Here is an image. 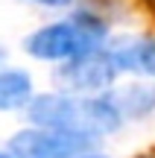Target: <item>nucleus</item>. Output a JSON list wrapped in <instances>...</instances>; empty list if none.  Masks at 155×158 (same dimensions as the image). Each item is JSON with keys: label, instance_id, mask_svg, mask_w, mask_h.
<instances>
[{"label": "nucleus", "instance_id": "f03ea898", "mask_svg": "<svg viewBox=\"0 0 155 158\" xmlns=\"http://www.w3.org/2000/svg\"><path fill=\"white\" fill-rule=\"evenodd\" d=\"M103 21H97L94 15H73L67 21L35 29L27 38V53L41 62H70L94 50H103Z\"/></svg>", "mask_w": 155, "mask_h": 158}, {"label": "nucleus", "instance_id": "423d86ee", "mask_svg": "<svg viewBox=\"0 0 155 158\" xmlns=\"http://www.w3.org/2000/svg\"><path fill=\"white\" fill-rule=\"evenodd\" d=\"M32 102V79L23 70H0V111H18Z\"/></svg>", "mask_w": 155, "mask_h": 158}, {"label": "nucleus", "instance_id": "f8f14e48", "mask_svg": "<svg viewBox=\"0 0 155 158\" xmlns=\"http://www.w3.org/2000/svg\"><path fill=\"white\" fill-rule=\"evenodd\" d=\"M0 158H15V155H12V152H9V155H3V152H0Z\"/></svg>", "mask_w": 155, "mask_h": 158}, {"label": "nucleus", "instance_id": "39448f33", "mask_svg": "<svg viewBox=\"0 0 155 158\" xmlns=\"http://www.w3.org/2000/svg\"><path fill=\"white\" fill-rule=\"evenodd\" d=\"M105 53L117 70L155 76V38L149 35H117Z\"/></svg>", "mask_w": 155, "mask_h": 158}, {"label": "nucleus", "instance_id": "20e7f679", "mask_svg": "<svg viewBox=\"0 0 155 158\" xmlns=\"http://www.w3.org/2000/svg\"><path fill=\"white\" fill-rule=\"evenodd\" d=\"M117 73V68L111 64L108 53L105 50H94L88 56L70 59V62H62L56 73V82L62 88L73 91V94H85V91H100L111 82V76Z\"/></svg>", "mask_w": 155, "mask_h": 158}, {"label": "nucleus", "instance_id": "f257e3e1", "mask_svg": "<svg viewBox=\"0 0 155 158\" xmlns=\"http://www.w3.org/2000/svg\"><path fill=\"white\" fill-rule=\"evenodd\" d=\"M32 123L59 126V129L76 132L85 138H100L105 132H114L120 126V111L105 97H82V94H44L32 97L27 106Z\"/></svg>", "mask_w": 155, "mask_h": 158}, {"label": "nucleus", "instance_id": "1a4fd4ad", "mask_svg": "<svg viewBox=\"0 0 155 158\" xmlns=\"http://www.w3.org/2000/svg\"><path fill=\"white\" fill-rule=\"evenodd\" d=\"M144 3H146V9H149V12H155V0H144Z\"/></svg>", "mask_w": 155, "mask_h": 158}, {"label": "nucleus", "instance_id": "0eeeda50", "mask_svg": "<svg viewBox=\"0 0 155 158\" xmlns=\"http://www.w3.org/2000/svg\"><path fill=\"white\" fill-rule=\"evenodd\" d=\"M108 100L114 102L120 117H141V114L155 108V91L144 88V85H129V88H120L114 94H108Z\"/></svg>", "mask_w": 155, "mask_h": 158}, {"label": "nucleus", "instance_id": "6e6552de", "mask_svg": "<svg viewBox=\"0 0 155 158\" xmlns=\"http://www.w3.org/2000/svg\"><path fill=\"white\" fill-rule=\"evenodd\" d=\"M35 3H41V6H50V9H62V6H70L73 0H35Z\"/></svg>", "mask_w": 155, "mask_h": 158}, {"label": "nucleus", "instance_id": "7ed1b4c3", "mask_svg": "<svg viewBox=\"0 0 155 158\" xmlns=\"http://www.w3.org/2000/svg\"><path fill=\"white\" fill-rule=\"evenodd\" d=\"M94 143V138L59 129V126H32L12 135L9 152L15 158H76Z\"/></svg>", "mask_w": 155, "mask_h": 158}, {"label": "nucleus", "instance_id": "9b49d317", "mask_svg": "<svg viewBox=\"0 0 155 158\" xmlns=\"http://www.w3.org/2000/svg\"><path fill=\"white\" fill-rule=\"evenodd\" d=\"M76 158H100V155H76Z\"/></svg>", "mask_w": 155, "mask_h": 158}, {"label": "nucleus", "instance_id": "9d476101", "mask_svg": "<svg viewBox=\"0 0 155 158\" xmlns=\"http://www.w3.org/2000/svg\"><path fill=\"white\" fill-rule=\"evenodd\" d=\"M138 158H155V149H149V152H144V155H138Z\"/></svg>", "mask_w": 155, "mask_h": 158}]
</instances>
